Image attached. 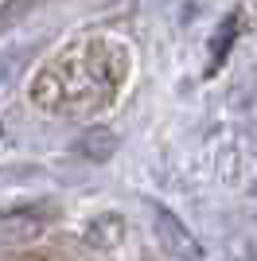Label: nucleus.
<instances>
[{
  "label": "nucleus",
  "instance_id": "f257e3e1",
  "mask_svg": "<svg viewBox=\"0 0 257 261\" xmlns=\"http://www.w3.org/2000/svg\"><path fill=\"white\" fill-rule=\"evenodd\" d=\"M226 39H234V23H222V32H218V39H214L211 70H218V63H222V55H226Z\"/></svg>",
  "mask_w": 257,
  "mask_h": 261
}]
</instances>
